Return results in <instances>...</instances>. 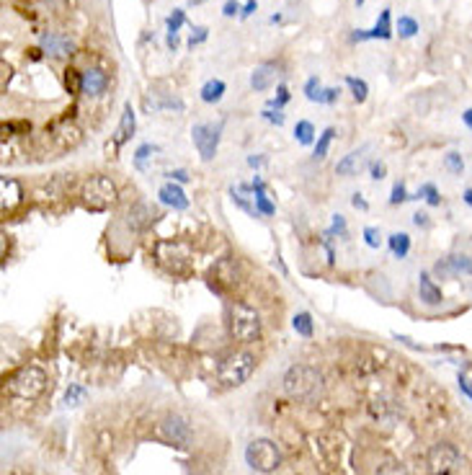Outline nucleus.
I'll use <instances>...</instances> for the list:
<instances>
[{
	"instance_id": "f257e3e1",
	"label": "nucleus",
	"mask_w": 472,
	"mask_h": 475,
	"mask_svg": "<svg viewBox=\"0 0 472 475\" xmlns=\"http://www.w3.org/2000/svg\"><path fill=\"white\" fill-rule=\"evenodd\" d=\"M227 331L235 341L251 344L261 336V315L255 313L253 307L243 305V302H233L227 307Z\"/></svg>"
},
{
	"instance_id": "f03ea898",
	"label": "nucleus",
	"mask_w": 472,
	"mask_h": 475,
	"mask_svg": "<svg viewBox=\"0 0 472 475\" xmlns=\"http://www.w3.org/2000/svg\"><path fill=\"white\" fill-rule=\"evenodd\" d=\"M284 390L297 401H310L323 390V374L315 367L294 365L284 374Z\"/></svg>"
},
{
	"instance_id": "7ed1b4c3",
	"label": "nucleus",
	"mask_w": 472,
	"mask_h": 475,
	"mask_svg": "<svg viewBox=\"0 0 472 475\" xmlns=\"http://www.w3.org/2000/svg\"><path fill=\"white\" fill-rule=\"evenodd\" d=\"M255 372V357L251 351H235L230 357L222 359V365L217 370V380L225 388H238L243 382L251 380V374Z\"/></svg>"
},
{
	"instance_id": "20e7f679",
	"label": "nucleus",
	"mask_w": 472,
	"mask_h": 475,
	"mask_svg": "<svg viewBox=\"0 0 472 475\" xmlns=\"http://www.w3.org/2000/svg\"><path fill=\"white\" fill-rule=\"evenodd\" d=\"M117 199H119L117 183L111 181L109 176L96 173L91 178H86V183H83V202L91 210H109L111 205H117Z\"/></svg>"
},
{
	"instance_id": "39448f33",
	"label": "nucleus",
	"mask_w": 472,
	"mask_h": 475,
	"mask_svg": "<svg viewBox=\"0 0 472 475\" xmlns=\"http://www.w3.org/2000/svg\"><path fill=\"white\" fill-rule=\"evenodd\" d=\"M246 460L248 465L258 473H271V470L279 468V462H282V452H279V447L269 439H255L251 442L246 450Z\"/></svg>"
},
{
	"instance_id": "423d86ee",
	"label": "nucleus",
	"mask_w": 472,
	"mask_h": 475,
	"mask_svg": "<svg viewBox=\"0 0 472 475\" xmlns=\"http://www.w3.org/2000/svg\"><path fill=\"white\" fill-rule=\"evenodd\" d=\"M47 388V372H44L42 367H23L21 372L16 374L13 380H11V390H13L18 398L23 401H34L39 395L44 393Z\"/></svg>"
},
{
	"instance_id": "0eeeda50",
	"label": "nucleus",
	"mask_w": 472,
	"mask_h": 475,
	"mask_svg": "<svg viewBox=\"0 0 472 475\" xmlns=\"http://www.w3.org/2000/svg\"><path fill=\"white\" fill-rule=\"evenodd\" d=\"M426 465H429L431 475H451L462 465V454L454 445L449 442H439L429 450L426 454Z\"/></svg>"
},
{
	"instance_id": "6e6552de",
	"label": "nucleus",
	"mask_w": 472,
	"mask_h": 475,
	"mask_svg": "<svg viewBox=\"0 0 472 475\" xmlns=\"http://www.w3.org/2000/svg\"><path fill=\"white\" fill-rule=\"evenodd\" d=\"M155 256H158L160 266H166L168 271L183 274L191 263V248L186 243H178V241H160L158 246H155Z\"/></svg>"
},
{
	"instance_id": "1a4fd4ad",
	"label": "nucleus",
	"mask_w": 472,
	"mask_h": 475,
	"mask_svg": "<svg viewBox=\"0 0 472 475\" xmlns=\"http://www.w3.org/2000/svg\"><path fill=\"white\" fill-rule=\"evenodd\" d=\"M155 437L163 439L166 445L173 447H189L191 439H194V432H191V424L178 413H171L155 426Z\"/></svg>"
},
{
	"instance_id": "9d476101",
	"label": "nucleus",
	"mask_w": 472,
	"mask_h": 475,
	"mask_svg": "<svg viewBox=\"0 0 472 475\" xmlns=\"http://www.w3.org/2000/svg\"><path fill=\"white\" fill-rule=\"evenodd\" d=\"M191 139H194V145H197L199 155H202V161H214V155H217V147H219V127H212V125H197L191 130Z\"/></svg>"
},
{
	"instance_id": "9b49d317",
	"label": "nucleus",
	"mask_w": 472,
	"mask_h": 475,
	"mask_svg": "<svg viewBox=\"0 0 472 475\" xmlns=\"http://www.w3.org/2000/svg\"><path fill=\"white\" fill-rule=\"evenodd\" d=\"M155 219H158V210L153 205H147V202H134V205L127 210V225L134 230V233H145L147 227L155 225Z\"/></svg>"
},
{
	"instance_id": "f8f14e48",
	"label": "nucleus",
	"mask_w": 472,
	"mask_h": 475,
	"mask_svg": "<svg viewBox=\"0 0 472 475\" xmlns=\"http://www.w3.org/2000/svg\"><path fill=\"white\" fill-rule=\"evenodd\" d=\"M39 47H42L44 55L52 59H62V57H67V55H73V50H75V44L70 42L65 34H57V31H47V34H42Z\"/></svg>"
},
{
	"instance_id": "ddd939ff",
	"label": "nucleus",
	"mask_w": 472,
	"mask_h": 475,
	"mask_svg": "<svg viewBox=\"0 0 472 475\" xmlns=\"http://www.w3.org/2000/svg\"><path fill=\"white\" fill-rule=\"evenodd\" d=\"M434 271L439 274V277H459V274H472V258L462 256V253H454V256H447L444 261L436 263Z\"/></svg>"
},
{
	"instance_id": "4468645a",
	"label": "nucleus",
	"mask_w": 472,
	"mask_h": 475,
	"mask_svg": "<svg viewBox=\"0 0 472 475\" xmlns=\"http://www.w3.org/2000/svg\"><path fill=\"white\" fill-rule=\"evenodd\" d=\"M390 37H393V26H390V11H387V8L382 11V13H379L377 23H374L369 31L359 29V31H354V34H351V39H354V42H367V39H382V42H387Z\"/></svg>"
},
{
	"instance_id": "2eb2a0df",
	"label": "nucleus",
	"mask_w": 472,
	"mask_h": 475,
	"mask_svg": "<svg viewBox=\"0 0 472 475\" xmlns=\"http://www.w3.org/2000/svg\"><path fill=\"white\" fill-rule=\"evenodd\" d=\"M83 75V83H80V93L86 96H101L106 88H109V75L103 73L101 67H88Z\"/></svg>"
},
{
	"instance_id": "dca6fc26",
	"label": "nucleus",
	"mask_w": 472,
	"mask_h": 475,
	"mask_svg": "<svg viewBox=\"0 0 472 475\" xmlns=\"http://www.w3.org/2000/svg\"><path fill=\"white\" fill-rule=\"evenodd\" d=\"M158 199L166 207H171V210H178V212H181V210H189V197H186V191L175 181L163 183L158 191Z\"/></svg>"
},
{
	"instance_id": "f3484780",
	"label": "nucleus",
	"mask_w": 472,
	"mask_h": 475,
	"mask_svg": "<svg viewBox=\"0 0 472 475\" xmlns=\"http://www.w3.org/2000/svg\"><path fill=\"white\" fill-rule=\"evenodd\" d=\"M418 297H421V302L423 305H442V300H444V294H442V287L436 285L434 279L423 271L421 277H418Z\"/></svg>"
},
{
	"instance_id": "a211bd4d",
	"label": "nucleus",
	"mask_w": 472,
	"mask_h": 475,
	"mask_svg": "<svg viewBox=\"0 0 472 475\" xmlns=\"http://www.w3.org/2000/svg\"><path fill=\"white\" fill-rule=\"evenodd\" d=\"M274 81H276V65L274 62H263V65H258L251 73V88L253 91H269L271 86H274Z\"/></svg>"
},
{
	"instance_id": "6ab92c4d",
	"label": "nucleus",
	"mask_w": 472,
	"mask_h": 475,
	"mask_svg": "<svg viewBox=\"0 0 472 475\" xmlns=\"http://www.w3.org/2000/svg\"><path fill=\"white\" fill-rule=\"evenodd\" d=\"M134 127H137V117H134V109H132V103H127L122 111V122H119V130H117V145H124L127 139L134 135Z\"/></svg>"
},
{
	"instance_id": "aec40b11",
	"label": "nucleus",
	"mask_w": 472,
	"mask_h": 475,
	"mask_svg": "<svg viewBox=\"0 0 472 475\" xmlns=\"http://www.w3.org/2000/svg\"><path fill=\"white\" fill-rule=\"evenodd\" d=\"M253 194H255V210H258V214H263V217H271V214L276 212L274 202H271L269 197H266V183L261 181V178H255L253 181Z\"/></svg>"
},
{
	"instance_id": "412c9836",
	"label": "nucleus",
	"mask_w": 472,
	"mask_h": 475,
	"mask_svg": "<svg viewBox=\"0 0 472 475\" xmlns=\"http://www.w3.org/2000/svg\"><path fill=\"white\" fill-rule=\"evenodd\" d=\"M364 150H367V147H359V150H351V153L346 155L343 161H338V166H335V173H338V176H346V178H349V176H354L356 171H359V166H362Z\"/></svg>"
},
{
	"instance_id": "4be33fe9",
	"label": "nucleus",
	"mask_w": 472,
	"mask_h": 475,
	"mask_svg": "<svg viewBox=\"0 0 472 475\" xmlns=\"http://www.w3.org/2000/svg\"><path fill=\"white\" fill-rule=\"evenodd\" d=\"M225 91H227V86L219 78H212V81H207L202 86V101L204 103H217V101H222V96H225Z\"/></svg>"
},
{
	"instance_id": "5701e85b",
	"label": "nucleus",
	"mask_w": 472,
	"mask_h": 475,
	"mask_svg": "<svg viewBox=\"0 0 472 475\" xmlns=\"http://www.w3.org/2000/svg\"><path fill=\"white\" fill-rule=\"evenodd\" d=\"M387 243H390V251H393L395 258H405L410 253V235L408 233H393Z\"/></svg>"
},
{
	"instance_id": "b1692460",
	"label": "nucleus",
	"mask_w": 472,
	"mask_h": 475,
	"mask_svg": "<svg viewBox=\"0 0 472 475\" xmlns=\"http://www.w3.org/2000/svg\"><path fill=\"white\" fill-rule=\"evenodd\" d=\"M292 328L297 331V336L302 338H313V315L310 313H297L292 318Z\"/></svg>"
},
{
	"instance_id": "393cba45",
	"label": "nucleus",
	"mask_w": 472,
	"mask_h": 475,
	"mask_svg": "<svg viewBox=\"0 0 472 475\" xmlns=\"http://www.w3.org/2000/svg\"><path fill=\"white\" fill-rule=\"evenodd\" d=\"M333 137H335V130L333 127H328L326 132H323V135H320L318 137V142H315V161H323V158H326L328 155V150H330V142H333Z\"/></svg>"
},
{
	"instance_id": "a878e982",
	"label": "nucleus",
	"mask_w": 472,
	"mask_h": 475,
	"mask_svg": "<svg viewBox=\"0 0 472 475\" xmlns=\"http://www.w3.org/2000/svg\"><path fill=\"white\" fill-rule=\"evenodd\" d=\"M294 139H297L299 145H313V139H315L313 122H307V119L297 122V127H294Z\"/></svg>"
},
{
	"instance_id": "bb28decb",
	"label": "nucleus",
	"mask_w": 472,
	"mask_h": 475,
	"mask_svg": "<svg viewBox=\"0 0 472 475\" xmlns=\"http://www.w3.org/2000/svg\"><path fill=\"white\" fill-rule=\"evenodd\" d=\"M346 86L351 88V96H354L356 103L367 101V96H369V86H367L362 78H354V75H349V78H346Z\"/></svg>"
},
{
	"instance_id": "cd10ccee",
	"label": "nucleus",
	"mask_w": 472,
	"mask_h": 475,
	"mask_svg": "<svg viewBox=\"0 0 472 475\" xmlns=\"http://www.w3.org/2000/svg\"><path fill=\"white\" fill-rule=\"evenodd\" d=\"M398 34H400V39H410V37H415L418 34V21H415L413 16H400L398 18Z\"/></svg>"
},
{
	"instance_id": "c85d7f7f",
	"label": "nucleus",
	"mask_w": 472,
	"mask_h": 475,
	"mask_svg": "<svg viewBox=\"0 0 472 475\" xmlns=\"http://www.w3.org/2000/svg\"><path fill=\"white\" fill-rule=\"evenodd\" d=\"M323 93H326V88L320 86V78H318V75H313V78H307V83H305V96H307V101L323 103Z\"/></svg>"
},
{
	"instance_id": "c756f323",
	"label": "nucleus",
	"mask_w": 472,
	"mask_h": 475,
	"mask_svg": "<svg viewBox=\"0 0 472 475\" xmlns=\"http://www.w3.org/2000/svg\"><path fill=\"white\" fill-rule=\"evenodd\" d=\"M444 168L449 171V173H454V176H462V171H465V161H462V155H459L457 150L447 153V158H444Z\"/></svg>"
},
{
	"instance_id": "7c9ffc66",
	"label": "nucleus",
	"mask_w": 472,
	"mask_h": 475,
	"mask_svg": "<svg viewBox=\"0 0 472 475\" xmlns=\"http://www.w3.org/2000/svg\"><path fill=\"white\" fill-rule=\"evenodd\" d=\"M183 23H186V13H183L181 8H175L173 13L168 16V21H166V29H168V34H178V29H181Z\"/></svg>"
},
{
	"instance_id": "2f4dec72",
	"label": "nucleus",
	"mask_w": 472,
	"mask_h": 475,
	"mask_svg": "<svg viewBox=\"0 0 472 475\" xmlns=\"http://www.w3.org/2000/svg\"><path fill=\"white\" fill-rule=\"evenodd\" d=\"M153 153H158V145H150V142H142L137 147V153H134V163H137V168H145V161L150 158Z\"/></svg>"
},
{
	"instance_id": "473e14b6",
	"label": "nucleus",
	"mask_w": 472,
	"mask_h": 475,
	"mask_svg": "<svg viewBox=\"0 0 472 475\" xmlns=\"http://www.w3.org/2000/svg\"><path fill=\"white\" fill-rule=\"evenodd\" d=\"M418 197L426 199V202H429L431 207H439V205H442V197H439V191H436L434 183H426V186H421V191H418Z\"/></svg>"
},
{
	"instance_id": "72a5a7b5",
	"label": "nucleus",
	"mask_w": 472,
	"mask_h": 475,
	"mask_svg": "<svg viewBox=\"0 0 472 475\" xmlns=\"http://www.w3.org/2000/svg\"><path fill=\"white\" fill-rule=\"evenodd\" d=\"M364 243L369 246V248H379L382 246V235H379L377 227H364Z\"/></svg>"
},
{
	"instance_id": "f704fd0d",
	"label": "nucleus",
	"mask_w": 472,
	"mask_h": 475,
	"mask_svg": "<svg viewBox=\"0 0 472 475\" xmlns=\"http://www.w3.org/2000/svg\"><path fill=\"white\" fill-rule=\"evenodd\" d=\"M276 98H271L269 101V106H266V109H276V111H282V106L287 101H289V91H287V86H279V91H276Z\"/></svg>"
},
{
	"instance_id": "c9c22d12",
	"label": "nucleus",
	"mask_w": 472,
	"mask_h": 475,
	"mask_svg": "<svg viewBox=\"0 0 472 475\" xmlns=\"http://www.w3.org/2000/svg\"><path fill=\"white\" fill-rule=\"evenodd\" d=\"M207 37H209V29H207V26H194V29H191V37H189V47L194 50L197 44L207 42Z\"/></svg>"
},
{
	"instance_id": "e433bc0d",
	"label": "nucleus",
	"mask_w": 472,
	"mask_h": 475,
	"mask_svg": "<svg viewBox=\"0 0 472 475\" xmlns=\"http://www.w3.org/2000/svg\"><path fill=\"white\" fill-rule=\"evenodd\" d=\"M405 199H408L405 183H403V181H398V183H395V186H393V194H390V205H393V207H398V205H403Z\"/></svg>"
},
{
	"instance_id": "4c0bfd02",
	"label": "nucleus",
	"mask_w": 472,
	"mask_h": 475,
	"mask_svg": "<svg viewBox=\"0 0 472 475\" xmlns=\"http://www.w3.org/2000/svg\"><path fill=\"white\" fill-rule=\"evenodd\" d=\"M328 235H338V238H349V230H346V219L343 214H333V227Z\"/></svg>"
},
{
	"instance_id": "58836bf2",
	"label": "nucleus",
	"mask_w": 472,
	"mask_h": 475,
	"mask_svg": "<svg viewBox=\"0 0 472 475\" xmlns=\"http://www.w3.org/2000/svg\"><path fill=\"white\" fill-rule=\"evenodd\" d=\"M377 475H405V468L398 462H385V465H379Z\"/></svg>"
},
{
	"instance_id": "ea45409f",
	"label": "nucleus",
	"mask_w": 472,
	"mask_h": 475,
	"mask_svg": "<svg viewBox=\"0 0 472 475\" xmlns=\"http://www.w3.org/2000/svg\"><path fill=\"white\" fill-rule=\"evenodd\" d=\"M263 119H266V122H271V125H276V127H282V125H284V114H282V111L263 109Z\"/></svg>"
},
{
	"instance_id": "a19ab883",
	"label": "nucleus",
	"mask_w": 472,
	"mask_h": 475,
	"mask_svg": "<svg viewBox=\"0 0 472 475\" xmlns=\"http://www.w3.org/2000/svg\"><path fill=\"white\" fill-rule=\"evenodd\" d=\"M240 11H243V6H240L238 0H227L225 6H222V16H227V18H233V16H238Z\"/></svg>"
},
{
	"instance_id": "79ce46f5",
	"label": "nucleus",
	"mask_w": 472,
	"mask_h": 475,
	"mask_svg": "<svg viewBox=\"0 0 472 475\" xmlns=\"http://www.w3.org/2000/svg\"><path fill=\"white\" fill-rule=\"evenodd\" d=\"M385 176H387L385 163H372V178H374V181H382Z\"/></svg>"
},
{
	"instance_id": "37998d69",
	"label": "nucleus",
	"mask_w": 472,
	"mask_h": 475,
	"mask_svg": "<svg viewBox=\"0 0 472 475\" xmlns=\"http://www.w3.org/2000/svg\"><path fill=\"white\" fill-rule=\"evenodd\" d=\"M168 178H171V181H175V183H189V173H186V171H181V168L168 171Z\"/></svg>"
},
{
	"instance_id": "c03bdc74",
	"label": "nucleus",
	"mask_w": 472,
	"mask_h": 475,
	"mask_svg": "<svg viewBox=\"0 0 472 475\" xmlns=\"http://www.w3.org/2000/svg\"><path fill=\"white\" fill-rule=\"evenodd\" d=\"M255 8H258V3H255V0H246V6H243V11H240V18H248V16H253Z\"/></svg>"
},
{
	"instance_id": "a18cd8bd",
	"label": "nucleus",
	"mask_w": 472,
	"mask_h": 475,
	"mask_svg": "<svg viewBox=\"0 0 472 475\" xmlns=\"http://www.w3.org/2000/svg\"><path fill=\"white\" fill-rule=\"evenodd\" d=\"M80 395H86V390H83V388H78V385H73V388L67 390L65 401H67V403H73V401H78Z\"/></svg>"
},
{
	"instance_id": "49530a36",
	"label": "nucleus",
	"mask_w": 472,
	"mask_h": 475,
	"mask_svg": "<svg viewBox=\"0 0 472 475\" xmlns=\"http://www.w3.org/2000/svg\"><path fill=\"white\" fill-rule=\"evenodd\" d=\"M335 101H338V88H326L323 103H335Z\"/></svg>"
},
{
	"instance_id": "de8ad7c7",
	"label": "nucleus",
	"mask_w": 472,
	"mask_h": 475,
	"mask_svg": "<svg viewBox=\"0 0 472 475\" xmlns=\"http://www.w3.org/2000/svg\"><path fill=\"white\" fill-rule=\"evenodd\" d=\"M351 205H354L356 210H369V205H367V199H364L362 194H354V197H351Z\"/></svg>"
},
{
	"instance_id": "09e8293b",
	"label": "nucleus",
	"mask_w": 472,
	"mask_h": 475,
	"mask_svg": "<svg viewBox=\"0 0 472 475\" xmlns=\"http://www.w3.org/2000/svg\"><path fill=\"white\" fill-rule=\"evenodd\" d=\"M166 44H168V50L175 52V50H178V44H181V39H178V34H168V37H166Z\"/></svg>"
},
{
	"instance_id": "8fccbe9b",
	"label": "nucleus",
	"mask_w": 472,
	"mask_h": 475,
	"mask_svg": "<svg viewBox=\"0 0 472 475\" xmlns=\"http://www.w3.org/2000/svg\"><path fill=\"white\" fill-rule=\"evenodd\" d=\"M413 222L418 227H426V225H429V214H426V212H415L413 214Z\"/></svg>"
},
{
	"instance_id": "3c124183",
	"label": "nucleus",
	"mask_w": 472,
	"mask_h": 475,
	"mask_svg": "<svg viewBox=\"0 0 472 475\" xmlns=\"http://www.w3.org/2000/svg\"><path fill=\"white\" fill-rule=\"evenodd\" d=\"M462 122H465V125H467V127H470V130H472V109H467L465 114H462Z\"/></svg>"
},
{
	"instance_id": "603ef678",
	"label": "nucleus",
	"mask_w": 472,
	"mask_h": 475,
	"mask_svg": "<svg viewBox=\"0 0 472 475\" xmlns=\"http://www.w3.org/2000/svg\"><path fill=\"white\" fill-rule=\"evenodd\" d=\"M261 163H263V158H255V155H251V158H248V166H253V168H255V166H261Z\"/></svg>"
},
{
	"instance_id": "864d4df0",
	"label": "nucleus",
	"mask_w": 472,
	"mask_h": 475,
	"mask_svg": "<svg viewBox=\"0 0 472 475\" xmlns=\"http://www.w3.org/2000/svg\"><path fill=\"white\" fill-rule=\"evenodd\" d=\"M465 202L472 207V189H467V191H465Z\"/></svg>"
},
{
	"instance_id": "5fc2aeb1",
	"label": "nucleus",
	"mask_w": 472,
	"mask_h": 475,
	"mask_svg": "<svg viewBox=\"0 0 472 475\" xmlns=\"http://www.w3.org/2000/svg\"><path fill=\"white\" fill-rule=\"evenodd\" d=\"M354 3H356V6H359V8H362V6H364V0H354Z\"/></svg>"
},
{
	"instance_id": "6e6d98bb",
	"label": "nucleus",
	"mask_w": 472,
	"mask_h": 475,
	"mask_svg": "<svg viewBox=\"0 0 472 475\" xmlns=\"http://www.w3.org/2000/svg\"><path fill=\"white\" fill-rule=\"evenodd\" d=\"M191 3H204V0H191Z\"/></svg>"
}]
</instances>
